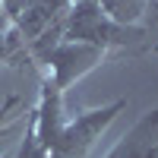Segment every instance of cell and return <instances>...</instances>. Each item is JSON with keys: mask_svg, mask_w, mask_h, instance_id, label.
Listing matches in <instances>:
<instances>
[{"mask_svg": "<svg viewBox=\"0 0 158 158\" xmlns=\"http://www.w3.org/2000/svg\"><path fill=\"white\" fill-rule=\"evenodd\" d=\"M123 108H127V98H117L104 108L79 111L76 117H67L63 92L48 76H41V95H38V104L32 108L35 136L48 158H89L101 133L117 120V114Z\"/></svg>", "mask_w": 158, "mask_h": 158, "instance_id": "1", "label": "cell"}, {"mask_svg": "<svg viewBox=\"0 0 158 158\" xmlns=\"http://www.w3.org/2000/svg\"><path fill=\"white\" fill-rule=\"evenodd\" d=\"M70 3L73 0H3L6 19L25 41L32 63H44V57L60 44Z\"/></svg>", "mask_w": 158, "mask_h": 158, "instance_id": "2", "label": "cell"}, {"mask_svg": "<svg viewBox=\"0 0 158 158\" xmlns=\"http://www.w3.org/2000/svg\"><path fill=\"white\" fill-rule=\"evenodd\" d=\"M149 29L142 25H120L104 13L95 0H73L63 19V38L60 41H82L95 48H130L139 38H146Z\"/></svg>", "mask_w": 158, "mask_h": 158, "instance_id": "3", "label": "cell"}, {"mask_svg": "<svg viewBox=\"0 0 158 158\" xmlns=\"http://www.w3.org/2000/svg\"><path fill=\"white\" fill-rule=\"evenodd\" d=\"M108 57L104 48H95V44H82V41H60L51 54L44 57L41 67L48 70L44 76L54 82L60 92H67L73 82H79L85 73H92L98 63Z\"/></svg>", "mask_w": 158, "mask_h": 158, "instance_id": "4", "label": "cell"}, {"mask_svg": "<svg viewBox=\"0 0 158 158\" xmlns=\"http://www.w3.org/2000/svg\"><path fill=\"white\" fill-rule=\"evenodd\" d=\"M104 158H158V108L142 111Z\"/></svg>", "mask_w": 158, "mask_h": 158, "instance_id": "5", "label": "cell"}, {"mask_svg": "<svg viewBox=\"0 0 158 158\" xmlns=\"http://www.w3.org/2000/svg\"><path fill=\"white\" fill-rule=\"evenodd\" d=\"M22 63H32L29 48H25L16 29H10L0 35V67H22Z\"/></svg>", "mask_w": 158, "mask_h": 158, "instance_id": "6", "label": "cell"}, {"mask_svg": "<svg viewBox=\"0 0 158 158\" xmlns=\"http://www.w3.org/2000/svg\"><path fill=\"white\" fill-rule=\"evenodd\" d=\"M13 158H48V155H44V149H41V142H38V136H35L32 114H29V127H25V139L19 142V149L13 152Z\"/></svg>", "mask_w": 158, "mask_h": 158, "instance_id": "7", "label": "cell"}, {"mask_svg": "<svg viewBox=\"0 0 158 158\" xmlns=\"http://www.w3.org/2000/svg\"><path fill=\"white\" fill-rule=\"evenodd\" d=\"M16 108H19V95H10L3 104H0V127H3L6 120H13V117H16Z\"/></svg>", "mask_w": 158, "mask_h": 158, "instance_id": "8", "label": "cell"}, {"mask_svg": "<svg viewBox=\"0 0 158 158\" xmlns=\"http://www.w3.org/2000/svg\"><path fill=\"white\" fill-rule=\"evenodd\" d=\"M13 25H10V19H6V10H3V3H0V35L3 32H10Z\"/></svg>", "mask_w": 158, "mask_h": 158, "instance_id": "9", "label": "cell"}, {"mask_svg": "<svg viewBox=\"0 0 158 158\" xmlns=\"http://www.w3.org/2000/svg\"><path fill=\"white\" fill-rule=\"evenodd\" d=\"M152 54H155V57H158V44H152Z\"/></svg>", "mask_w": 158, "mask_h": 158, "instance_id": "10", "label": "cell"}, {"mask_svg": "<svg viewBox=\"0 0 158 158\" xmlns=\"http://www.w3.org/2000/svg\"><path fill=\"white\" fill-rule=\"evenodd\" d=\"M0 158H13V155H10V152H6V155H0Z\"/></svg>", "mask_w": 158, "mask_h": 158, "instance_id": "11", "label": "cell"}, {"mask_svg": "<svg viewBox=\"0 0 158 158\" xmlns=\"http://www.w3.org/2000/svg\"><path fill=\"white\" fill-rule=\"evenodd\" d=\"M0 3H3V0H0Z\"/></svg>", "mask_w": 158, "mask_h": 158, "instance_id": "12", "label": "cell"}]
</instances>
